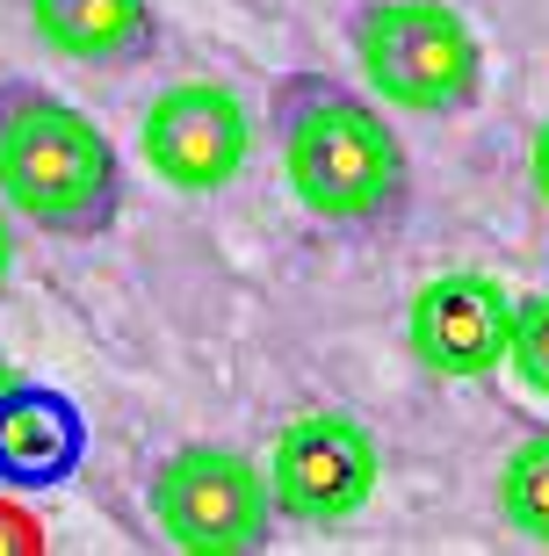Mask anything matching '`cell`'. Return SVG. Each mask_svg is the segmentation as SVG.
I'll list each match as a JSON object with an SVG mask.
<instances>
[{"instance_id":"obj_1","label":"cell","mask_w":549,"mask_h":556,"mask_svg":"<svg viewBox=\"0 0 549 556\" xmlns=\"http://www.w3.org/2000/svg\"><path fill=\"white\" fill-rule=\"evenodd\" d=\"M275 152L289 195L340 231H384L412 203V160L384 109L333 73H289L275 87Z\"/></svg>"},{"instance_id":"obj_2","label":"cell","mask_w":549,"mask_h":556,"mask_svg":"<svg viewBox=\"0 0 549 556\" xmlns=\"http://www.w3.org/2000/svg\"><path fill=\"white\" fill-rule=\"evenodd\" d=\"M0 203L51 239H102L123 217L109 130L43 80H0Z\"/></svg>"},{"instance_id":"obj_3","label":"cell","mask_w":549,"mask_h":556,"mask_svg":"<svg viewBox=\"0 0 549 556\" xmlns=\"http://www.w3.org/2000/svg\"><path fill=\"white\" fill-rule=\"evenodd\" d=\"M354 65L376 102L456 116L485 94V43L448 0H369L354 15Z\"/></svg>"},{"instance_id":"obj_4","label":"cell","mask_w":549,"mask_h":556,"mask_svg":"<svg viewBox=\"0 0 549 556\" xmlns=\"http://www.w3.org/2000/svg\"><path fill=\"white\" fill-rule=\"evenodd\" d=\"M152 528L188 556H253L275 542V498L239 448H174L152 470Z\"/></svg>"},{"instance_id":"obj_5","label":"cell","mask_w":549,"mask_h":556,"mask_svg":"<svg viewBox=\"0 0 549 556\" xmlns=\"http://www.w3.org/2000/svg\"><path fill=\"white\" fill-rule=\"evenodd\" d=\"M267 498L283 520H304V528H333V520H354L376 498V477H384V455H376V433L347 413H304L289 419L267 448Z\"/></svg>"},{"instance_id":"obj_6","label":"cell","mask_w":549,"mask_h":556,"mask_svg":"<svg viewBox=\"0 0 549 556\" xmlns=\"http://www.w3.org/2000/svg\"><path fill=\"white\" fill-rule=\"evenodd\" d=\"M138 152L174 195H217L246 174L253 116L224 80H174L145 102Z\"/></svg>"},{"instance_id":"obj_7","label":"cell","mask_w":549,"mask_h":556,"mask_svg":"<svg viewBox=\"0 0 549 556\" xmlns=\"http://www.w3.org/2000/svg\"><path fill=\"white\" fill-rule=\"evenodd\" d=\"M513 340V296L491 275H434L405 311V348L434 376H491Z\"/></svg>"},{"instance_id":"obj_8","label":"cell","mask_w":549,"mask_h":556,"mask_svg":"<svg viewBox=\"0 0 549 556\" xmlns=\"http://www.w3.org/2000/svg\"><path fill=\"white\" fill-rule=\"evenodd\" d=\"M87 463V419L51 383L8 376L0 383V484L8 492H59Z\"/></svg>"},{"instance_id":"obj_9","label":"cell","mask_w":549,"mask_h":556,"mask_svg":"<svg viewBox=\"0 0 549 556\" xmlns=\"http://www.w3.org/2000/svg\"><path fill=\"white\" fill-rule=\"evenodd\" d=\"M22 8H29V29L43 51L95 65V73H123L160 51L152 0H22Z\"/></svg>"},{"instance_id":"obj_10","label":"cell","mask_w":549,"mask_h":556,"mask_svg":"<svg viewBox=\"0 0 549 556\" xmlns=\"http://www.w3.org/2000/svg\"><path fill=\"white\" fill-rule=\"evenodd\" d=\"M499 514H507L513 535H528L549 549V433H528L499 463Z\"/></svg>"},{"instance_id":"obj_11","label":"cell","mask_w":549,"mask_h":556,"mask_svg":"<svg viewBox=\"0 0 549 556\" xmlns=\"http://www.w3.org/2000/svg\"><path fill=\"white\" fill-rule=\"evenodd\" d=\"M507 369L521 376V383H528L535 397H549V289H542V296H513Z\"/></svg>"},{"instance_id":"obj_12","label":"cell","mask_w":549,"mask_h":556,"mask_svg":"<svg viewBox=\"0 0 549 556\" xmlns=\"http://www.w3.org/2000/svg\"><path fill=\"white\" fill-rule=\"evenodd\" d=\"M37 549H43V528L22 514V506L0 498V556H37Z\"/></svg>"},{"instance_id":"obj_13","label":"cell","mask_w":549,"mask_h":556,"mask_svg":"<svg viewBox=\"0 0 549 556\" xmlns=\"http://www.w3.org/2000/svg\"><path fill=\"white\" fill-rule=\"evenodd\" d=\"M528 166H535V195L549 203V124L535 130V160H528Z\"/></svg>"},{"instance_id":"obj_14","label":"cell","mask_w":549,"mask_h":556,"mask_svg":"<svg viewBox=\"0 0 549 556\" xmlns=\"http://www.w3.org/2000/svg\"><path fill=\"white\" fill-rule=\"evenodd\" d=\"M8 268H15V210L0 203V282H8Z\"/></svg>"},{"instance_id":"obj_15","label":"cell","mask_w":549,"mask_h":556,"mask_svg":"<svg viewBox=\"0 0 549 556\" xmlns=\"http://www.w3.org/2000/svg\"><path fill=\"white\" fill-rule=\"evenodd\" d=\"M8 376H15V369H8V362H0V383H8Z\"/></svg>"}]
</instances>
